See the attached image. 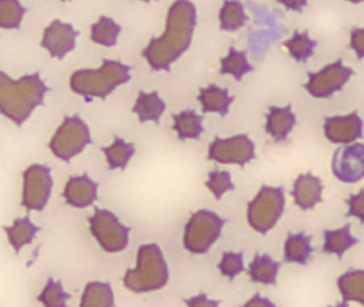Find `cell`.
<instances>
[{
	"label": "cell",
	"instance_id": "cell-6",
	"mask_svg": "<svg viewBox=\"0 0 364 307\" xmlns=\"http://www.w3.org/2000/svg\"><path fill=\"white\" fill-rule=\"evenodd\" d=\"M225 220L214 211L200 209L185 226L183 244L193 254H206L221 236Z\"/></svg>",
	"mask_w": 364,
	"mask_h": 307
},
{
	"label": "cell",
	"instance_id": "cell-22",
	"mask_svg": "<svg viewBox=\"0 0 364 307\" xmlns=\"http://www.w3.org/2000/svg\"><path fill=\"white\" fill-rule=\"evenodd\" d=\"M312 237L304 232H289L285 240L284 260L291 264H306L312 255Z\"/></svg>",
	"mask_w": 364,
	"mask_h": 307
},
{
	"label": "cell",
	"instance_id": "cell-20",
	"mask_svg": "<svg viewBox=\"0 0 364 307\" xmlns=\"http://www.w3.org/2000/svg\"><path fill=\"white\" fill-rule=\"evenodd\" d=\"M323 252L327 254H336L342 259L345 252L360 242L357 237H353L350 232V224H346L338 230H323Z\"/></svg>",
	"mask_w": 364,
	"mask_h": 307
},
{
	"label": "cell",
	"instance_id": "cell-31",
	"mask_svg": "<svg viewBox=\"0 0 364 307\" xmlns=\"http://www.w3.org/2000/svg\"><path fill=\"white\" fill-rule=\"evenodd\" d=\"M289 55L297 62H306L313 55L317 46V41L312 40L308 31H296L289 40L284 43Z\"/></svg>",
	"mask_w": 364,
	"mask_h": 307
},
{
	"label": "cell",
	"instance_id": "cell-24",
	"mask_svg": "<svg viewBox=\"0 0 364 307\" xmlns=\"http://www.w3.org/2000/svg\"><path fill=\"white\" fill-rule=\"evenodd\" d=\"M4 230L7 232L10 244L14 247L16 253L18 254L24 245L33 243L36 235L41 230V228L36 226L31 222V217L27 215V217L16 219L14 222V225L5 226Z\"/></svg>",
	"mask_w": 364,
	"mask_h": 307
},
{
	"label": "cell",
	"instance_id": "cell-36",
	"mask_svg": "<svg viewBox=\"0 0 364 307\" xmlns=\"http://www.w3.org/2000/svg\"><path fill=\"white\" fill-rule=\"evenodd\" d=\"M363 190L358 194H351L348 200H346V204L348 205L349 210L345 217H355L360 220L361 223L364 222V211H363Z\"/></svg>",
	"mask_w": 364,
	"mask_h": 307
},
{
	"label": "cell",
	"instance_id": "cell-40",
	"mask_svg": "<svg viewBox=\"0 0 364 307\" xmlns=\"http://www.w3.org/2000/svg\"><path fill=\"white\" fill-rule=\"evenodd\" d=\"M245 306H266V307H274L276 305L274 303L270 302L267 298H262L261 294L259 292L255 294L248 302L245 304Z\"/></svg>",
	"mask_w": 364,
	"mask_h": 307
},
{
	"label": "cell",
	"instance_id": "cell-15",
	"mask_svg": "<svg viewBox=\"0 0 364 307\" xmlns=\"http://www.w3.org/2000/svg\"><path fill=\"white\" fill-rule=\"evenodd\" d=\"M323 191L321 179L308 172L297 177L294 183L291 195L300 209L309 210L314 208L318 203L323 202Z\"/></svg>",
	"mask_w": 364,
	"mask_h": 307
},
{
	"label": "cell",
	"instance_id": "cell-7",
	"mask_svg": "<svg viewBox=\"0 0 364 307\" xmlns=\"http://www.w3.org/2000/svg\"><path fill=\"white\" fill-rule=\"evenodd\" d=\"M90 143L92 139L88 125L78 115H73L65 117L50 140V149L57 158L69 162Z\"/></svg>",
	"mask_w": 364,
	"mask_h": 307
},
{
	"label": "cell",
	"instance_id": "cell-12",
	"mask_svg": "<svg viewBox=\"0 0 364 307\" xmlns=\"http://www.w3.org/2000/svg\"><path fill=\"white\" fill-rule=\"evenodd\" d=\"M332 173L345 183H355L364 176V146L362 143L344 144L334 151Z\"/></svg>",
	"mask_w": 364,
	"mask_h": 307
},
{
	"label": "cell",
	"instance_id": "cell-38",
	"mask_svg": "<svg viewBox=\"0 0 364 307\" xmlns=\"http://www.w3.org/2000/svg\"><path fill=\"white\" fill-rule=\"evenodd\" d=\"M185 304L188 306H218L220 303L218 301H213L208 298L206 293L201 292L198 296H193V298H188V300L184 301Z\"/></svg>",
	"mask_w": 364,
	"mask_h": 307
},
{
	"label": "cell",
	"instance_id": "cell-26",
	"mask_svg": "<svg viewBox=\"0 0 364 307\" xmlns=\"http://www.w3.org/2000/svg\"><path fill=\"white\" fill-rule=\"evenodd\" d=\"M114 305V291L109 283L91 281L85 287L80 307H112Z\"/></svg>",
	"mask_w": 364,
	"mask_h": 307
},
{
	"label": "cell",
	"instance_id": "cell-13",
	"mask_svg": "<svg viewBox=\"0 0 364 307\" xmlns=\"http://www.w3.org/2000/svg\"><path fill=\"white\" fill-rule=\"evenodd\" d=\"M78 36L80 32L71 23L56 19L44 30L41 46L50 53V57L63 60L75 48Z\"/></svg>",
	"mask_w": 364,
	"mask_h": 307
},
{
	"label": "cell",
	"instance_id": "cell-32",
	"mask_svg": "<svg viewBox=\"0 0 364 307\" xmlns=\"http://www.w3.org/2000/svg\"><path fill=\"white\" fill-rule=\"evenodd\" d=\"M25 13L20 0H0V29H18Z\"/></svg>",
	"mask_w": 364,
	"mask_h": 307
},
{
	"label": "cell",
	"instance_id": "cell-2",
	"mask_svg": "<svg viewBox=\"0 0 364 307\" xmlns=\"http://www.w3.org/2000/svg\"><path fill=\"white\" fill-rule=\"evenodd\" d=\"M50 87L39 72L14 80L0 70V113L22 126L36 108L43 104Z\"/></svg>",
	"mask_w": 364,
	"mask_h": 307
},
{
	"label": "cell",
	"instance_id": "cell-23",
	"mask_svg": "<svg viewBox=\"0 0 364 307\" xmlns=\"http://www.w3.org/2000/svg\"><path fill=\"white\" fill-rule=\"evenodd\" d=\"M338 288L342 294L343 305L349 301L364 305V271L349 270L338 279Z\"/></svg>",
	"mask_w": 364,
	"mask_h": 307
},
{
	"label": "cell",
	"instance_id": "cell-19",
	"mask_svg": "<svg viewBox=\"0 0 364 307\" xmlns=\"http://www.w3.org/2000/svg\"><path fill=\"white\" fill-rule=\"evenodd\" d=\"M165 110L166 102L159 97L156 91L151 93L139 92L135 106L133 107V112L138 115L140 123L154 122L159 124Z\"/></svg>",
	"mask_w": 364,
	"mask_h": 307
},
{
	"label": "cell",
	"instance_id": "cell-3",
	"mask_svg": "<svg viewBox=\"0 0 364 307\" xmlns=\"http://www.w3.org/2000/svg\"><path fill=\"white\" fill-rule=\"evenodd\" d=\"M131 68L116 60L104 59L97 70H78L72 74L70 87L86 100L105 99L117 87L131 80Z\"/></svg>",
	"mask_w": 364,
	"mask_h": 307
},
{
	"label": "cell",
	"instance_id": "cell-33",
	"mask_svg": "<svg viewBox=\"0 0 364 307\" xmlns=\"http://www.w3.org/2000/svg\"><path fill=\"white\" fill-rule=\"evenodd\" d=\"M71 296V294L63 289L61 281H55L50 277L43 291L38 296V301L46 307H65L67 301L70 300Z\"/></svg>",
	"mask_w": 364,
	"mask_h": 307
},
{
	"label": "cell",
	"instance_id": "cell-17",
	"mask_svg": "<svg viewBox=\"0 0 364 307\" xmlns=\"http://www.w3.org/2000/svg\"><path fill=\"white\" fill-rule=\"evenodd\" d=\"M296 115L291 104L287 107H269L266 114V134H269L274 142L285 141L296 125Z\"/></svg>",
	"mask_w": 364,
	"mask_h": 307
},
{
	"label": "cell",
	"instance_id": "cell-9",
	"mask_svg": "<svg viewBox=\"0 0 364 307\" xmlns=\"http://www.w3.org/2000/svg\"><path fill=\"white\" fill-rule=\"evenodd\" d=\"M355 70L343 64L342 59H338L316 72H308V82L304 89L315 98H328L336 92L341 91L348 82Z\"/></svg>",
	"mask_w": 364,
	"mask_h": 307
},
{
	"label": "cell",
	"instance_id": "cell-37",
	"mask_svg": "<svg viewBox=\"0 0 364 307\" xmlns=\"http://www.w3.org/2000/svg\"><path fill=\"white\" fill-rule=\"evenodd\" d=\"M350 47L357 55L358 59H363L364 55V30L362 28H353L350 32Z\"/></svg>",
	"mask_w": 364,
	"mask_h": 307
},
{
	"label": "cell",
	"instance_id": "cell-16",
	"mask_svg": "<svg viewBox=\"0 0 364 307\" xmlns=\"http://www.w3.org/2000/svg\"><path fill=\"white\" fill-rule=\"evenodd\" d=\"M97 188L99 183H95L87 174L74 176L68 181L63 196L70 206L86 208L97 200Z\"/></svg>",
	"mask_w": 364,
	"mask_h": 307
},
{
	"label": "cell",
	"instance_id": "cell-21",
	"mask_svg": "<svg viewBox=\"0 0 364 307\" xmlns=\"http://www.w3.org/2000/svg\"><path fill=\"white\" fill-rule=\"evenodd\" d=\"M280 262H276L269 254H257L249 264L248 274L255 283L276 285Z\"/></svg>",
	"mask_w": 364,
	"mask_h": 307
},
{
	"label": "cell",
	"instance_id": "cell-34",
	"mask_svg": "<svg viewBox=\"0 0 364 307\" xmlns=\"http://www.w3.org/2000/svg\"><path fill=\"white\" fill-rule=\"evenodd\" d=\"M205 185L214 194L217 200H221L225 192L233 191L235 189L231 174L228 171H210Z\"/></svg>",
	"mask_w": 364,
	"mask_h": 307
},
{
	"label": "cell",
	"instance_id": "cell-27",
	"mask_svg": "<svg viewBox=\"0 0 364 307\" xmlns=\"http://www.w3.org/2000/svg\"><path fill=\"white\" fill-rule=\"evenodd\" d=\"M220 28L223 31L234 32L240 30L249 21L245 13L244 4L240 0H225L219 12Z\"/></svg>",
	"mask_w": 364,
	"mask_h": 307
},
{
	"label": "cell",
	"instance_id": "cell-43",
	"mask_svg": "<svg viewBox=\"0 0 364 307\" xmlns=\"http://www.w3.org/2000/svg\"><path fill=\"white\" fill-rule=\"evenodd\" d=\"M61 1H67V0H61Z\"/></svg>",
	"mask_w": 364,
	"mask_h": 307
},
{
	"label": "cell",
	"instance_id": "cell-42",
	"mask_svg": "<svg viewBox=\"0 0 364 307\" xmlns=\"http://www.w3.org/2000/svg\"><path fill=\"white\" fill-rule=\"evenodd\" d=\"M140 1L150 2L152 1V0H140Z\"/></svg>",
	"mask_w": 364,
	"mask_h": 307
},
{
	"label": "cell",
	"instance_id": "cell-5",
	"mask_svg": "<svg viewBox=\"0 0 364 307\" xmlns=\"http://www.w3.org/2000/svg\"><path fill=\"white\" fill-rule=\"evenodd\" d=\"M284 207V188L263 185L257 196L248 203L249 225L259 234H267L282 217Z\"/></svg>",
	"mask_w": 364,
	"mask_h": 307
},
{
	"label": "cell",
	"instance_id": "cell-35",
	"mask_svg": "<svg viewBox=\"0 0 364 307\" xmlns=\"http://www.w3.org/2000/svg\"><path fill=\"white\" fill-rule=\"evenodd\" d=\"M218 269L223 276L228 277L230 281H233L235 276L246 270L244 266L242 253L225 252L223 254L221 262L218 264Z\"/></svg>",
	"mask_w": 364,
	"mask_h": 307
},
{
	"label": "cell",
	"instance_id": "cell-10",
	"mask_svg": "<svg viewBox=\"0 0 364 307\" xmlns=\"http://www.w3.org/2000/svg\"><path fill=\"white\" fill-rule=\"evenodd\" d=\"M23 178L22 206L28 210H43L50 200L54 185L50 168L43 164H33L23 173Z\"/></svg>",
	"mask_w": 364,
	"mask_h": 307
},
{
	"label": "cell",
	"instance_id": "cell-28",
	"mask_svg": "<svg viewBox=\"0 0 364 307\" xmlns=\"http://www.w3.org/2000/svg\"><path fill=\"white\" fill-rule=\"evenodd\" d=\"M101 149L105 154L110 170H125L135 154L136 146L134 143H127L123 139L114 136V143L110 146L102 147Z\"/></svg>",
	"mask_w": 364,
	"mask_h": 307
},
{
	"label": "cell",
	"instance_id": "cell-30",
	"mask_svg": "<svg viewBox=\"0 0 364 307\" xmlns=\"http://www.w3.org/2000/svg\"><path fill=\"white\" fill-rule=\"evenodd\" d=\"M121 26L107 16L100 17L97 23L91 27V40L105 47H112L118 42Z\"/></svg>",
	"mask_w": 364,
	"mask_h": 307
},
{
	"label": "cell",
	"instance_id": "cell-29",
	"mask_svg": "<svg viewBox=\"0 0 364 307\" xmlns=\"http://www.w3.org/2000/svg\"><path fill=\"white\" fill-rule=\"evenodd\" d=\"M220 74L232 75L234 79L240 81L245 75L255 70L249 63L246 51L237 50L233 46L230 47L229 53L220 61Z\"/></svg>",
	"mask_w": 364,
	"mask_h": 307
},
{
	"label": "cell",
	"instance_id": "cell-1",
	"mask_svg": "<svg viewBox=\"0 0 364 307\" xmlns=\"http://www.w3.org/2000/svg\"><path fill=\"white\" fill-rule=\"evenodd\" d=\"M197 25V9L191 0H176L168 11L166 29L153 38L141 53L153 70H170L191 45Z\"/></svg>",
	"mask_w": 364,
	"mask_h": 307
},
{
	"label": "cell",
	"instance_id": "cell-25",
	"mask_svg": "<svg viewBox=\"0 0 364 307\" xmlns=\"http://www.w3.org/2000/svg\"><path fill=\"white\" fill-rule=\"evenodd\" d=\"M173 119V129L178 132V138L181 141L199 140L200 136L204 131L203 117L198 114L195 110H185L178 114H172Z\"/></svg>",
	"mask_w": 364,
	"mask_h": 307
},
{
	"label": "cell",
	"instance_id": "cell-14",
	"mask_svg": "<svg viewBox=\"0 0 364 307\" xmlns=\"http://www.w3.org/2000/svg\"><path fill=\"white\" fill-rule=\"evenodd\" d=\"M363 122L358 112L327 117L323 123L326 138L334 144H350L363 136Z\"/></svg>",
	"mask_w": 364,
	"mask_h": 307
},
{
	"label": "cell",
	"instance_id": "cell-4",
	"mask_svg": "<svg viewBox=\"0 0 364 307\" xmlns=\"http://www.w3.org/2000/svg\"><path fill=\"white\" fill-rule=\"evenodd\" d=\"M169 281V268L161 247L156 243L140 245L135 269H129L123 284L135 293L156 291Z\"/></svg>",
	"mask_w": 364,
	"mask_h": 307
},
{
	"label": "cell",
	"instance_id": "cell-11",
	"mask_svg": "<svg viewBox=\"0 0 364 307\" xmlns=\"http://www.w3.org/2000/svg\"><path fill=\"white\" fill-rule=\"evenodd\" d=\"M208 160L221 164H237L244 168L255 159V144L247 134H237L227 139L216 136L208 146Z\"/></svg>",
	"mask_w": 364,
	"mask_h": 307
},
{
	"label": "cell",
	"instance_id": "cell-39",
	"mask_svg": "<svg viewBox=\"0 0 364 307\" xmlns=\"http://www.w3.org/2000/svg\"><path fill=\"white\" fill-rule=\"evenodd\" d=\"M277 1L282 4L287 10L301 13L304 9L308 6L309 0H277Z\"/></svg>",
	"mask_w": 364,
	"mask_h": 307
},
{
	"label": "cell",
	"instance_id": "cell-18",
	"mask_svg": "<svg viewBox=\"0 0 364 307\" xmlns=\"http://www.w3.org/2000/svg\"><path fill=\"white\" fill-rule=\"evenodd\" d=\"M198 100L202 107L203 113H218L225 117L229 113L230 106L235 99V96L230 95L227 89L218 87L217 85H208L199 90Z\"/></svg>",
	"mask_w": 364,
	"mask_h": 307
},
{
	"label": "cell",
	"instance_id": "cell-8",
	"mask_svg": "<svg viewBox=\"0 0 364 307\" xmlns=\"http://www.w3.org/2000/svg\"><path fill=\"white\" fill-rule=\"evenodd\" d=\"M90 230L104 251L119 253L129 245L131 228L123 225L114 212L107 209H95V215L89 217Z\"/></svg>",
	"mask_w": 364,
	"mask_h": 307
},
{
	"label": "cell",
	"instance_id": "cell-41",
	"mask_svg": "<svg viewBox=\"0 0 364 307\" xmlns=\"http://www.w3.org/2000/svg\"><path fill=\"white\" fill-rule=\"evenodd\" d=\"M346 1L351 2V4H361V2L363 1V0H346Z\"/></svg>",
	"mask_w": 364,
	"mask_h": 307
}]
</instances>
